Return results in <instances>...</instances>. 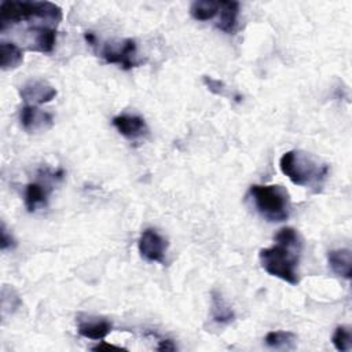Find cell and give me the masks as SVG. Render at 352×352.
Here are the masks:
<instances>
[{"instance_id": "e0dca14e", "label": "cell", "mask_w": 352, "mask_h": 352, "mask_svg": "<svg viewBox=\"0 0 352 352\" xmlns=\"http://www.w3.org/2000/svg\"><path fill=\"white\" fill-rule=\"evenodd\" d=\"M220 1L212 0H197L192 1L190 6V15L195 21H209L219 14Z\"/></svg>"}, {"instance_id": "9c48e42d", "label": "cell", "mask_w": 352, "mask_h": 352, "mask_svg": "<svg viewBox=\"0 0 352 352\" xmlns=\"http://www.w3.org/2000/svg\"><path fill=\"white\" fill-rule=\"evenodd\" d=\"M114 128L129 140H136L148 133V126L140 116L135 114H120L113 118Z\"/></svg>"}, {"instance_id": "3957f363", "label": "cell", "mask_w": 352, "mask_h": 352, "mask_svg": "<svg viewBox=\"0 0 352 352\" xmlns=\"http://www.w3.org/2000/svg\"><path fill=\"white\" fill-rule=\"evenodd\" d=\"M62 10L50 1L7 0L0 4V30L22 21H41L58 26L62 21Z\"/></svg>"}, {"instance_id": "7a4b0ae2", "label": "cell", "mask_w": 352, "mask_h": 352, "mask_svg": "<svg viewBox=\"0 0 352 352\" xmlns=\"http://www.w3.org/2000/svg\"><path fill=\"white\" fill-rule=\"evenodd\" d=\"M279 168L293 184L314 188L316 192L329 175L327 164L302 150L286 151L279 160Z\"/></svg>"}, {"instance_id": "9a60e30c", "label": "cell", "mask_w": 352, "mask_h": 352, "mask_svg": "<svg viewBox=\"0 0 352 352\" xmlns=\"http://www.w3.org/2000/svg\"><path fill=\"white\" fill-rule=\"evenodd\" d=\"M220 18L217 22V29L227 34H234L238 28L239 3L238 1H220L219 10Z\"/></svg>"}, {"instance_id": "5b68a950", "label": "cell", "mask_w": 352, "mask_h": 352, "mask_svg": "<svg viewBox=\"0 0 352 352\" xmlns=\"http://www.w3.org/2000/svg\"><path fill=\"white\" fill-rule=\"evenodd\" d=\"M98 55L107 63L120 65L124 70L136 67L140 62L135 60L136 41L133 38H125L122 41H106L99 48Z\"/></svg>"}, {"instance_id": "6da1fadb", "label": "cell", "mask_w": 352, "mask_h": 352, "mask_svg": "<svg viewBox=\"0 0 352 352\" xmlns=\"http://www.w3.org/2000/svg\"><path fill=\"white\" fill-rule=\"evenodd\" d=\"M275 243L264 248L258 253L263 270L290 285H297L298 263L302 252V241L298 232L292 227L280 228L275 238Z\"/></svg>"}, {"instance_id": "7c38bea8", "label": "cell", "mask_w": 352, "mask_h": 352, "mask_svg": "<svg viewBox=\"0 0 352 352\" xmlns=\"http://www.w3.org/2000/svg\"><path fill=\"white\" fill-rule=\"evenodd\" d=\"M52 187L47 182H30L25 188V206L29 212H34L38 206L48 204Z\"/></svg>"}, {"instance_id": "44dd1931", "label": "cell", "mask_w": 352, "mask_h": 352, "mask_svg": "<svg viewBox=\"0 0 352 352\" xmlns=\"http://www.w3.org/2000/svg\"><path fill=\"white\" fill-rule=\"evenodd\" d=\"M15 239L12 238V235L7 231L6 224L1 223V230H0V248L1 250H7L11 248H15Z\"/></svg>"}, {"instance_id": "d6986e66", "label": "cell", "mask_w": 352, "mask_h": 352, "mask_svg": "<svg viewBox=\"0 0 352 352\" xmlns=\"http://www.w3.org/2000/svg\"><path fill=\"white\" fill-rule=\"evenodd\" d=\"M334 348L340 352H348L352 349V331L348 326H338L331 337Z\"/></svg>"}, {"instance_id": "ba28073f", "label": "cell", "mask_w": 352, "mask_h": 352, "mask_svg": "<svg viewBox=\"0 0 352 352\" xmlns=\"http://www.w3.org/2000/svg\"><path fill=\"white\" fill-rule=\"evenodd\" d=\"M21 125L29 133L44 132L48 131L54 125L52 114L38 109L37 106H28L25 104L21 109Z\"/></svg>"}, {"instance_id": "30bf717a", "label": "cell", "mask_w": 352, "mask_h": 352, "mask_svg": "<svg viewBox=\"0 0 352 352\" xmlns=\"http://www.w3.org/2000/svg\"><path fill=\"white\" fill-rule=\"evenodd\" d=\"M32 34L30 51H37L43 54L52 52L56 41V26L38 23L33 25L28 30Z\"/></svg>"}, {"instance_id": "52a82bcc", "label": "cell", "mask_w": 352, "mask_h": 352, "mask_svg": "<svg viewBox=\"0 0 352 352\" xmlns=\"http://www.w3.org/2000/svg\"><path fill=\"white\" fill-rule=\"evenodd\" d=\"M19 96L28 106H38L51 102L56 96V89L45 80L32 78L19 88Z\"/></svg>"}, {"instance_id": "4fadbf2b", "label": "cell", "mask_w": 352, "mask_h": 352, "mask_svg": "<svg viewBox=\"0 0 352 352\" xmlns=\"http://www.w3.org/2000/svg\"><path fill=\"white\" fill-rule=\"evenodd\" d=\"M327 263L331 271L345 279L352 275V253L349 249H334L327 253Z\"/></svg>"}, {"instance_id": "ffe728a7", "label": "cell", "mask_w": 352, "mask_h": 352, "mask_svg": "<svg viewBox=\"0 0 352 352\" xmlns=\"http://www.w3.org/2000/svg\"><path fill=\"white\" fill-rule=\"evenodd\" d=\"M204 84L208 87V89L216 95H220V96H227V88H226V84L220 80H216V78H212L209 76H204Z\"/></svg>"}, {"instance_id": "603a6c76", "label": "cell", "mask_w": 352, "mask_h": 352, "mask_svg": "<svg viewBox=\"0 0 352 352\" xmlns=\"http://www.w3.org/2000/svg\"><path fill=\"white\" fill-rule=\"evenodd\" d=\"M109 349H120L118 346H116V345H111V344H106V342H102L100 345H96V346H94L92 348V351H109Z\"/></svg>"}, {"instance_id": "8992f818", "label": "cell", "mask_w": 352, "mask_h": 352, "mask_svg": "<svg viewBox=\"0 0 352 352\" xmlns=\"http://www.w3.org/2000/svg\"><path fill=\"white\" fill-rule=\"evenodd\" d=\"M140 256L147 261L165 263V253L168 249L166 239L154 228H146L138 242Z\"/></svg>"}, {"instance_id": "2e32d148", "label": "cell", "mask_w": 352, "mask_h": 352, "mask_svg": "<svg viewBox=\"0 0 352 352\" xmlns=\"http://www.w3.org/2000/svg\"><path fill=\"white\" fill-rule=\"evenodd\" d=\"M23 62V52L15 43H0V67L3 70L16 69Z\"/></svg>"}, {"instance_id": "ac0fdd59", "label": "cell", "mask_w": 352, "mask_h": 352, "mask_svg": "<svg viewBox=\"0 0 352 352\" xmlns=\"http://www.w3.org/2000/svg\"><path fill=\"white\" fill-rule=\"evenodd\" d=\"M265 344L274 349H294L297 336L292 331H270L264 338Z\"/></svg>"}, {"instance_id": "277c9868", "label": "cell", "mask_w": 352, "mask_h": 352, "mask_svg": "<svg viewBox=\"0 0 352 352\" xmlns=\"http://www.w3.org/2000/svg\"><path fill=\"white\" fill-rule=\"evenodd\" d=\"M249 197L258 214L270 223H280L289 219L292 201L289 191L280 184H253Z\"/></svg>"}, {"instance_id": "8fae6325", "label": "cell", "mask_w": 352, "mask_h": 352, "mask_svg": "<svg viewBox=\"0 0 352 352\" xmlns=\"http://www.w3.org/2000/svg\"><path fill=\"white\" fill-rule=\"evenodd\" d=\"M111 330H113L111 322L103 318L88 316L84 319H78V323H77V333L81 337L95 340V341H100L106 338Z\"/></svg>"}, {"instance_id": "7402d4cb", "label": "cell", "mask_w": 352, "mask_h": 352, "mask_svg": "<svg viewBox=\"0 0 352 352\" xmlns=\"http://www.w3.org/2000/svg\"><path fill=\"white\" fill-rule=\"evenodd\" d=\"M158 351H176V345L172 340H162L160 341V345L157 346Z\"/></svg>"}, {"instance_id": "5bb4252c", "label": "cell", "mask_w": 352, "mask_h": 352, "mask_svg": "<svg viewBox=\"0 0 352 352\" xmlns=\"http://www.w3.org/2000/svg\"><path fill=\"white\" fill-rule=\"evenodd\" d=\"M210 318L219 324H228L235 319L231 305L217 290H212L210 293Z\"/></svg>"}]
</instances>
